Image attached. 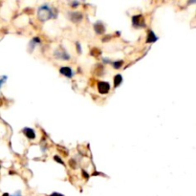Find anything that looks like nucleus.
I'll use <instances>...</instances> for the list:
<instances>
[{
    "instance_id": "1",
    "label": "nucleus",
    "mask_w": 196,
    "mask_h": 196,
    "mask_svg": "<svg viewBox=\"0 0 196 196\" xmlns=\"http://www.w3.org/2000/svg\"><path fill=\"white\" fill-rule=\"evenodd\" d=\"M56 17V11L51 5L45 3L41 5L37 10V18L41 22H46L50 19Z\"/></svg>"
},
{
    "instance_id": "2",
    "label": "nucleus",
    "mask_w": 196,
    "mask_h": 196,
    "mask_svg": "<svg viewBox=\"0 0 196 196\" xmlns=\"http://www.w3.org/2000/svg\"><path fill=\"white\" fill-rule=\"evenodd\" d=\"M54 56L57 60H69L71 56L68 54V52L65 50V49L62 46H60L58 48H56L54 51Z\"/></svg>"
},
{
    "instance_id": "3",
    "label": "nucleus",
    "mask_w": 196,
    "mask_h": 196,
    "mask_svg": "<svg viewBox=\"0 0 196 196\" xmlns=\"http://www.w3.org/2000/svg\"><path fill=\"white\" fill-rule=\"evenodd\" d=\"M132 23H133V27H135V28H144V27H145V23H144V19L143 15H134L132 17Z\"/></svg>"
},
{
    "instance_id": "4",
    "label": "nucleus",
    "mask_w": 196,
    "mask_h": 196,
    "mask_svg": "<svg viewBox=\"0 0 196 196\" xmlns=\"http://www.w3.org/2000/svg\"><path fill=\"white\" fill-rule=\"evenodd\" d=\"M68 17H69V19L72 22L78 23V22H81L82 20L83 15L80 12H69V13H68Z\"/></svg>"
},
{
    "instance_id": "5",
    "label": "nucleus",
    "mask_w": 196,
    "mask_h": 196,
    "mask_svg": "<svg viewBox=\"0 0 196 196\" xmlns=\"http://www.w3.org/2000/svg\"><path fill=\"white\" fill-rule=\"evenodd\" d=\"M98 90L101 94H107L110 91V84L106 81H101L98 83Z\"/></svg>"
},
{
    "instance_id": "6",
    "label": "nucleus",
    "mask_w": 196,
    "mask_h": 196,
    "mask_svg": "<svg viewBox=\"0 0 196 196\" xmlns=\"http://www.w3.org/2000/svg\"><path fill=\"white\" fill-rule=\"evenodd\" d=\"M60 73L61 75H63L64 77H68V78H71L73 76H74V71L71 67L69 66H63L61 67L60 69Z\"/></svg>"
},
{
    "instance_id": "7",
    "label": "nucleus",
    "mask_w": 196,
    "mask_h": 196,
    "mask_svg": "<svg viewBox=\"0 0 196 196\" xmlns=\"http://www.w3.org/2000/svg\"><path fill=\"white\" fill-rule=\"evenodd\" d=\"M94 30L96 32L97 35H102L105 32V26L103 24V22L102 21H97L94 24Z\"/></svg>"
},
{
    "instance_id": "8",
    "label": "nucleus",
    "mask_w": 196,
    "mask_h": 196,
    "mask_svg": "<svg viewBox=\"0 0 196 196\" xmlns=\"http://www.w3.org/2000/svg\"><path fill=\"white\" fill-rule=\"evenodd\" d=\"M41 41H40V38H39L38 36H35V37H33L32 40L29 42V45H28V51L30 53H33L34 49L35 48V46L37 44H39Z\"/></svg>"
},
{
    "instance_id": "9",
    "label": "nucleus",
    "mask_w": 196,
    "mask_h": 196,
    "mask_svg": "<svg viewBox=\"0 0 196 196\" xmlns=\"http://www.w3.org/2000/svg\"><path fill=\"white\" fill-rule=\"evenodd\" d=\"M22 132L24 133V135L27 137L29 140H34L35 138V132L33 128H30V127H24Z\"/></svg>"
},
{
    "instance_id": "10",
    "label": "nucleus",
    "mask_w": 196,
    "mask_h": 196,
    "mask_svg": "<svg viewBox=\"0 0 196 196\" xmlns=\"http://www.w3.org/2000/svg\"><path fill=\"white\" fill-rule=\"evenodd\" d=\"M158 40V36L155 35V33L152 30H149L148 35L146 36V43H153Z\"/></svg>"
},
{
    "instance_id": "11",
    "label": "nucleus",
    "mask_w": 196,
    "mask_h": 196,
    "mask_svg": "<svg viewBox=\"0 0 196 196\" xmlns=\"http://www.w3.org/2000/svg\"><path fill=\"white\" fill-rule=\"evenodd\" d=\"M122 81H123L122 75H116L115 77H114V86L115 87H118L119 85H121Z\"/></svg>"
},
{
    "instance_id": "12",
    "label": "nucleus",
    "mask_w": 196,
    "mask_h": 196,
    "mask_svg": "<svg viewBox=\"0 0 196 196\" xmlns=\"http://www.w3.org/2000/svg\"><path fill=\"white\" fill-rule=\"evenodd\" d=\"M112 66L115 68V69H120V68L123 65V60H117V61H113L111 62Z\"/></svg>"
},
{
    "instance_id": "13",
    "label": "nucleus",
    "mask_w": 196,
    "mask_h": 196,
    "mask_svg": "<svg viewBox=\"0 0 196 196\" xmlns=\"http://www.w3.org/2000/svg\"><path fill=\"white\" fill-rule=\"evenodd\" d=\"M6 80H7V77L6 76H3V77H0V88H1V86L3 85V83L6 81Z\"/></svg>"
},
{
    "instance_id": "14",
    "label": "nucleus",
    "mask_w": 196,
    "mask_h": 196,
    "mask_svg": "<svg viewBox=\"0 0 196 196\" xmlns=\"http://www.w3.org/2000/svg\"><path fill=\"white\" fill-rule=\"evenodd\" d=\"M76 45H77V53H78V54H81L82 50H81V46L80 42H77V43H76Z\"/></svg>"
},
{
    "instance_id": "15",
    "label": "nucleus",
    "mask_w": 196,
    "mask_h": 196,
    "mask_svg": "<svg viewBox=\"0 0 196 196\" xmlns=\"http://www.w3.org/2000/svg\"><path fill=\"white\" fill-rule=\"evenodd\" d=\"M54 159H55V160H56V161L57 163H60L61 165H64V163L62 162V160H61V158H60V157H58L57 155L54 157Z\"/></svg>"
},
{
    "instance_id": "16",
    "label": "nucleus",
    "mask_w": 196,
    "mask_h": 196,
    "mask_svg": "<svg viewBox=\"0 0 196 196\" xmlns=\"http://www.w3.org/2000/svg\"><path fill=\"white\" fill-rule=\"evenodd\" d=\"M49 196H64V195L61 194V193H58V192H54V193H52L51 195H49Z\"/></svg>"
},
{
    "instance_id": "17",
    "label": "nucleus",
    "mask_w": 196,
    "mask_h": 196,
    "mask_svg": "<svg viewBox=\"0 0 196 196\" xmlns=\"http://www.w3.org/2000/svg\"><path fill=\"white\" fill-rule=\"evenodd\" d=\"M12 196H21V191L20 190H17L14 195H12Z\"/></svg>"
},
{
    "instance_id": "18",
    "label": "nucleus",
    "mask_w": 196,
    "mask_h": 196,
    "mask_svg": "<svg viewBox=\"0 0 196 196\" xmlns=\"http://www.w3.org/2000/svg\"><path fill=\"white\" fill-rule=\"evenodd\" d=\"M71 5H72V7L76 8L77 6H78V5H80V3H78V2H76V1H75V2H72V3H71Z\"/></svg>"
},
{
    "instance_id": "19",
    "label": "nucleus",
    "mask_w": 196,
    "mask_h": 196,
    "mask_svg": "<svg viewBox=\"0 0 196 196\" xmlns=\"http://www.w3.org/2000/svg\"><path fill=\"white\" fill-rule=\"evenodd\" d=\"M2 196H10V195H9V193H4Z\"/></svg>"
}]
</instances>
